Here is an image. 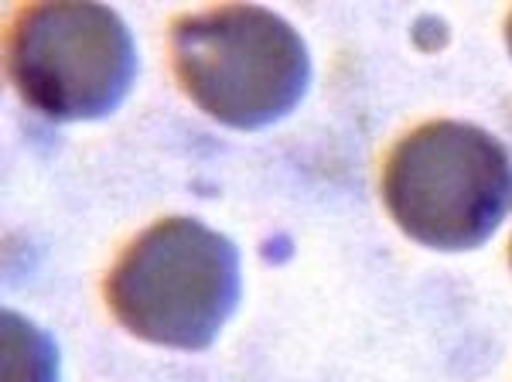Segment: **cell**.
Masks as SVG:
<instances>
[{"label": "cell", "instance_id": "52a82bcc", "mask_svg": "<svg viewBox=\"0 0 512 382\" xmlns=\"http://www.w3.org/2000/svg\"><path fill=\"white\" fill-rule=\"evenodd\" d=\"M509 260H512V249H509Z\"/></svg>", "mask_w": 512, "mask_h": 382}, {"label": "cell", "instance_id": "6da1fadb", "mask_svg": "<svg viewBox=\"0 0 512 382\" xmlns=\"http://www.w3.org/2000/svg\"><path fill=\"white\" fill-rule=\"evenodd\" d=\"M383 202L417 243L444 253L475 249L512 212V157L475 123H420L386 154Z\"/></svg>", "mask_w": 512, "mask_h": 382}, {"label": "cell", "instance_id": "7a4b0ae2", "mask_svg": "<svg viewBox=\"0 0 512 382\" xmlns=\"http://www.w3.org/2000/svg\"><path fill=\"white\" fill-rule=\"evenodd\" d=\"M106 304L130 335L202 352L239 304V253L198 219H161L113 263Z\"/></svg>", "mask_w": 512, "mask_h": 382}, {"label": "cell", "instance_id": "277c9868", "mask_svg": "<svg viewBox=\"0 0 512 382\" xmlns=\"http://www.w3.org/2000/svg\"><path fill=\"white\" fill-rule=\"evenodd\" d=\"M7 76L48 120H99L130 93L137 45L103 4H31L14 14L4 48Z\"/></svg>", "mask_w": 512, "mask_h": 382}, {"label": "cell", "instance_id": "8992f818", "mask_svg": "<svg viewBox=\"0 0 512 382\" xmlns=\"http://www.w3.org/2000/svg\"><path fill=\"white\" fill-rule=\"evenodd\" d=\"M506 45H509V52H512V14H509V21H506Z\"/></svg>", "mask_w": 512, "mask_h": 382}, {"label": "cell", "instance_id": "3957f363", "mask_svg": "<svg viewBox=\"0 0 512 382\" xmlns=\"http://www.w3.org/2000/svg\"><path fill=\"white\" fill-rule=\"evenodd\" d=\"M171 65L198 110L236 130L284 120L311 86V55L294 24L246 4L175 18Z\"/></svg>", "mask_w": 512, "mask_h": 382}, {"label": "cell", "instance_id": "5b68a950", "mask_svg": "<svg viewBox=\"0 0 512 382\" xmlns=\"http://www.w3.org/2000/svg\"><path fill=\"white\" fill-rule=\"evenodd\" d=\"M59 352L55 342L28 318L4 314V382H55Z\"/></svg>", "mask_w": 512, "mask_h": 382}]
</instances>
